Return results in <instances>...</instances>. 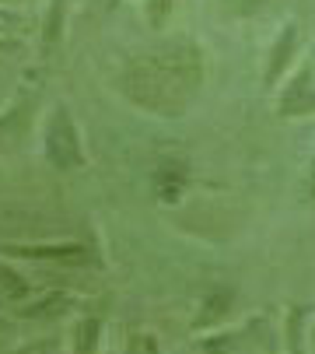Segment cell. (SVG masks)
Here are the masks:
<instances>
[{
    "label": "cell",
    "mask_w": 315,
    "mask_h": 354,
    "mask_svg": "<svg viewBox=\"0 0 315 354\" xmlns=\"http://www.w3.org/2000/svg\"><path fill=\"white\" fill-rule=\"evenodd\" d=\"M203 77H207L203 49L189 39H175L151 49V53L133 57L120 71V91L137 109L175 120L186 116L189 106L196 102Z\"/></svg>",
    "instance_id": "1"
},
{
    "label": "cell",
    "mask_w": 315,
    "mask_h": 354,
    "mask_svg": "<svg viewBox=\"0 0 315 354\" xmlns=\"http://www.w3.org/2000/svg\"><path fill=\"white\" fill-rule=\"evenodd\" d=\"M42 155L57 172H70V169H81L88 162L84 144H81V130H77L67 106H57L49 113L46 130H42Z\"/></svg>",
    "instance_id": "2"
},
{
    "label": "cell",
    "mask_w": 315,
    "mask_h": 354,
    "mask_svg": "<svg viewBox=\"0 0 315 354\" xmlns=\"http://www.w3.org/2000/svg\"><path fill=\"white\" fill-rule=\"evenodd\" d=\"M4 252L18 260H39V263H70V267L98 263L95 249L84 242H15L4 245Z\"/></svg>",
    "instance_id": "3"
},
{
    "label": "cell",
    "mask_w": 315,
    "mask_h": 354,
    "mask_svg": "<svg viewBox=\"0 0 315 354\" xmlns=\"http://www.w3.org/2000/svg\"><path fill=\"white\" fill-rule=\"evenodd\" d=\"M315 109V84H312V67H301L294 74V81L287 84L284 98H280V113L284 116H305Z\"/></svg>",
    "instance_id": "4"
},
{
    "label": "cell",
    "mask_w": 315,
    "mask_h": 354,
    "mask_svg": "<svg viewBox=\"0 0 315 354\" xmlns=\"http://www.w3.org/2000/svg\"><path fill=\"white\" fill-rule=\"evenodd\" d=\"M294 49H298V25H287L280 35H277V42H274V49H270V67H267V88H277V81L287 74V67H291V60H294Z\"/></svg>",
    "instance_id": "5"
},
{
    "label": "cell",
    "mask_w": 315,
    "mask_h": 354,
    "mask_svg": "<svg viewBox=\"0 0 315 354\" xmlns=\"http://www.w3.org/2000/svg\"><path fill=\"white\" fill-rule=\"evenodd\" d=\"M67 306H70V295L49 291V295H42L39 301H32V306L18 309V316H21V319H57V316L67 313Z\"/></svg>",
    "instance_id": "6"
},
{
    "label": "cell",
    "mask_w": 315,
    "mask_h": 354,
    "mask_svg": "<svg viewBox=\"0 0 315 354\" xmlns=\"http://www.w3.org/2000/svg\"><path fill=\"white\" fill-rule=\"evenodd\" d=\"M231 301H235V291H210L207 295V301L200 306V319H196V326H210L214 319H221L228 309H231Z\"/></svg>",
    "instance_id": "7"
},
{
    "label": "cell",
    "mask_w": 315,
    "mask_h": 354,
    "mask_svg": "<svg viewBox=\"0 0 315 354\" xmlns=\"http://www.w3.org/2000/svg\"><path fill=\"white\" fill-rule=\"evenodd\" d=\"M305 323H308V313L301 306H294L287 313V326H284V333H287V354H305Z\"/></svg>",
    "instance_id": "8"
},
{
    "label": "cell",
    "mask_w": 315,
    "mask_h": 354,
    "mask_svg": "<svg viewBox=\"0 0 315 354\" xmlns=\"http://www.w3.org/2000/svg\"><path fill=\"white\" fill-rule=\"evenodd\" d=\"M98 333H102V323L95 316L81 319L77 330H74V354H95L98 351Z\"/></svg>",
    "instance_id": "9"
},
{
    "label": "cell",
    "mask_w": 315,
    "mask_h": 354,
    "mask_svg": "<svg viewBox=\"0 0 315 354\" xmlns=\"http://www.w3.org/2000/svg\"><path fill=\"white\" fill-rule=\"evenodd\" d=\"M32 291V284L8 263H0V298H25Z\"/></svg>",
    "instance_id": "10"
},
{
    "label": "cell",
    "mask_w": 315,
    "mask_h": 354,
    "mask_svg": "<svg viewBox=\"0 0 315 354\" xmlns=\"http://www.w3.org/2000/svg\"><path fill=\"white\" fill-rule=\"evenodd\" d=\"M123 354H158V344H154V337L147 333H137V337H130V344H126V351Z\"/></svg>",
    "instance_id": "11"
},
{
    "label": "cell",
    "mask_w": 315,
    "mask_h": 354,
    "mask_svg": "<svg viewBox=\"0 0 315 354\" xmlns=\"http://www.w3.org/2000/svg\"><path fill=\"white\" fill-rule=\"evenodd\" d=\"M169 11H172V0H147V18L154 25H165Z\"/></svg>",
    "instance_id": "12"
},
{
    "label": "cell",
    "mask_w": 315,
    "mask_h": 354,
    "mask_svg": "<svg viewBox=\"0 0 315 354\" xmlns=\"http://www.w3.org/2000/svg\"><path fill=\"white\" fill-rule=\"evenodd\" d=\"M228 4H235V8H242V11H252V8H262L267 0H228Z\"/></svg>",
    "instance_id": "13"
},
{
    "label": "cell",
    "mask_w": 315,
    "mask_h": 354,
    "mask_svg": "<svg viewBox=\"0 0 315 354\" xmlns=\"http://www.w3.org/2000/svg\"><path fill=\"white\" fill-rule=\"evenodd\" d=\"M308 193L315 196V158H312V169H308Z\"/></svg>",
    "instance_id": "14"
},
{
    "label": "cell",
    "mask_w": 315,
    "mask_h": 354,
    "mask_svg": "<svg viewBox=\"0 0 315 354\" xmlns=\"http://www.w3.org/2000/svg\"><path fill=\"white\" fill-rule=\"evenodd\" d=\"M308 347H312V354H315V326H312V337H308Z\"/></svg>",
    "instance_id": "15"
},
{
    "label": "cell",
    "mask_w": 315,
    "mask_h": 354,
    "mask_svg": "<svg viewBox=\"0 0 315 354\" xmlns=\"http://www.w3.org/2000/svg\"><path fill=\"white\" fill-rule=\"evenodd\" d=\"M0 326H4V323H0Z\"/></svg>",
    "instance_id": "16"
},
{
    "label": "cell",
    "mask_w": 315,
    "mask_h": 354,
    "mask_svg": "<svg viewBox=\"0 0 315 354\" xmlns=\"http://www.w3.org/2000/svg\"><path fill=\"white\" fill-rule=\"evenodd\" d=\"M0 301H4V298H0Z\"/></svg>",
    "instance_id": "17"
}]
</instances>
